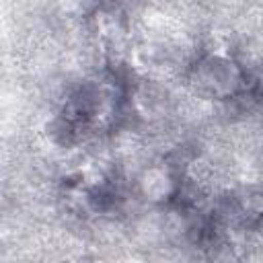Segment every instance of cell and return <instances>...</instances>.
Returning <instances> with one entry per match:
<instances>
[{"label": "cell", "instance_id": "1", "mask_svg": "<svg viewBox=\"0 0 263 263\" xmlns=\"http://www.w3.org/2000/svg\"><path fill=\"white\" fill-rule=\"evenodd\" d=\"M193 84L197 92L214 99L234 97L242 86H247V76L236 68V64L224 58H205L195 66Z\"/></svg>", "mask_w": 263, "mask_h": 263}]
</instances>
